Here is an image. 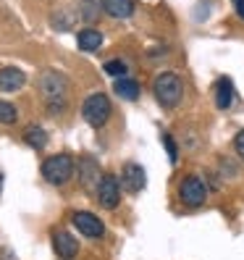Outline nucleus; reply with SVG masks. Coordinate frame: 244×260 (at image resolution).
<instances>
[{
	"label": "nucleus",
	"instance_id": "nucleus-1",
	"mask_svg": "<svg viewBox=\"0 0 244 260\" xmlns=\"http://www.w3.org/2000/svg\"><path fill=\"white\" fill-rule=\"evenodd\" d=\"M66 89H68V79L60 71L48 69L40 76V92L45 98V111L50 116H60L66 111Z\"/></svg>",
	"mask_w": 244,
	"mask_h": 260
},
{
	"label": "nucleus",
	"instance_id": "nucleus-2",
	"mask_svg": "<svg viewBox=\"0 0 244 260\" xmlns=\"http://www.w3.org/2000/svg\"><path fill=\"white\" fill-rule=\"evenodd\" d=\"M152 92H155V100L163 105V108H176L184 98V82L181 76L173 74V71H163L155 76L152 82Z\"/></svg>",
	"mask_w": 244,
	"mask_h": 260
},
{
	"label": "nucleus",
	"instance_id": "nucleus-3",
	"mask_svg": "<svg viewBox=\"0 0 244 260\" xmlns=\"http://www.w3.org/2000/svg\"><path fill=\"white\" fill-rule=\"evenodd\" d=\"M74 171H76V163L68 152H55V155L42 160V176L48 184H55V187L66 184V181H71Z\"/></svg>",
	"mask_w": 244,
	"mask_h": 260
},
{
	"label": "nucleus",
	"instance_id": "nucleus-4",
	"mask_svg": "<svg viewBox=\"0 0 244 260\" xmlns=\"http://www.w3.org/2000/svg\"><path fill=\"white\" fill-rule=\"evenodd\" d=\"M113 113V105H111V98L108 95H102V92H95V95H89L82 105V116L84 121L92 129H102L105 124H108V118Z\"/></svg>",
	"mask_w": 244,
	"mask_h": 260
},
{
	"label": "nucleus",
	"instance_id": "nucleus-5",
	"mask_svg": "<svg viewBox=\"0 0 244 260\" xmlns=\"http://www.w3.org/2000/svg\"><path fill=\"white\" fill-rule=\"evenodd\" d=\"M179 200L187 208H202L207 200V184L202 176L197 174H187L179 184Z\"/></svg>",
	"mask_w": 244,
	"mask_h": 260
},
{
	"label": "nucleus",
	"instance_id": "nucleus-6",
	"mask_svg": "<svg viewBox=\"0 0 244 260\" xmlns=\"http://www.w3.org/2000/svg\"><path fill=\"white\" fill-rule=\"evenodd\" d=\"M97 200L102 208H108V210H116L118 203H121V181L116 174H102L100 181H97Z\"/></svg>",
	"mask_w": 244,
	"mask_h": 260
},
{
	"label": "nucleus",
	"instance_id": "nucleus-7",
	"mask_svg": "<svg viewBox=\"0 0 244 260\" xmlns=\"http://www.w3.org/2000/svg\"><path fill=\"white\" fill-rule=\"evenodd\" d=\"M71 223L79 229V234H84V237H89V239H100V237H105V223L95 216V213L79 210V213H74Z\"/></svg>",
	"mask_w": 244,
	"mask_h": 260
},
{
	"label": "nucleus",
	"instance_id": "nucleus-8",
	"mask_svg": "<svg viewBox=\"0 0 244 260\" xmlns=\"http://www.w3.org/2000/svg\"><path fill=\"white\" fill-rule=\"evenodd\" d=\"M121 187H124L126 192H142L147 187V174H145V168L140 163H126L124 166V171H121Z\"/></svg>",
	"mask_w": 244,
	"mask_h": 260
},
{
	"label": "nucleus",
	"instance_id": "nucleus-9",
	"mask_svg": "<svg viewBox=\"0 0 244 260\" xmlns=\"http://www.w3.org/2000/svg\"><path fill=\"white\" fill-rule=\"evenodd\" d=\"M53 250L60 260H74L76 255H79V242H76L74 234L58 229V232H53Z\"/></svg>",
	"mask_w": 244,
	"mask_h": 260
},
{
	"label": "nucleus",
	"instance_id": "nucleus-10",
	"mask_svg": "<svg viewBox=\"0 0 244 260\" xmlns=\"http://www.w3.org/2000/svg\"><path fill=\"white\" fill-rule=\"evenodd\" d=\"M100 11H105L111 19H131L134 11H136V3L134 0H100Z\"/></svg>",
	"mask_w": 244,
	"mask_h": 260
},
{
	"label": "nucleus",
	"instance_id": "nucleus-11",
	"mask_svg": "<svg viewBox=\"0 0 244 260\" xmlns=\"http://www.w3.org/2000/svg\"><path fill=\"white\" fill-rule=\"evenodd\" d=\"M26 84V74L16 66H6L0 69V92H19Z\"/></svg>",
	"mask_w": 244,
	"mask_h": 260
},
{
	"label": "nucleus",
	"instance_id": "nucleus-12",
	"mask_svg": "<svg viewBox=\"0 0 244 260\" xmlns=\"http://www.w3.org/2000/svg\"><path fill=\"white\" fill-rule=\"evenodd\" d=\"M236 100V89H234V82L231 76H221V79L216 82V105L221 111H228Z\"/></svg>",
	"mask_w": 244,
	"mask_h": 260
},
{
	"label": "nucleus",
	"instance_id": "nucleus-13",
	"mask_svg": "<svg viewBox=\"0 0 244 260\" xmlns=\"http://www.w3.org/2000/svg\"><path fill=\"white\" fill-rule=\"evenodd\" d=\"M100 166L95 158H82V166H79V181H82V187L87 189H95L97 187V181H100Z\"/></svg>",
	"mask_w": 244,
	"mask_h": 260
},
{
	"label": "nucleus",
	"instance_id": "nucleus-14",
	"mask_svg": "<svg viewBox=\"0 0 244 260\" xmlns=\"http://www.w3.org/2000/svg\"><path fill=\"white\" fill-rule=\"evenodd\" d=\"M113 92L118 98H124V100H140L142 95V87L136 79H129V76H118V79L113 82Z\"/></svg>",
	"mask_w": 244,
	"mask_h": 260
},
{
	"label": "nucleus",
	"instance_id": "nucleus-15",
	"mask_svg": "<svg viewBox=\"0 0 244 260\" xmlns=\"http://www.w3.org/2000/svg\"><path fill=\"white\" fill-rule=\"evenodd\" d=\"M76 45H79V50H84V53H95V50L102 48V35L97 32V29L87 26L76 35Z\"/></svg>",
	"mask_w": 244,
	"mask_h": 260
},
{
	"label": "nucleus",
	"instance_id": "nucleus-16",
	"mask_svg": "<svg viewBox=\"0 0 244 260\" xmlns=\"http://www.w3.org/2000/svg\"><path fill=\"white\" fill-rule=\"evenodd\" d=\"M24 142L29 147H34V150H42L45 145H48V132H45L42 126H37V124H32V126H26V132H24Z\"/></svg>",
	"mask_w": 244,
	"mask_h": 260
},
{
	"label": "nucleus",
	"instance_id": "nucleus-17",
	"mask_svg": "<svg viewBox=\"0 0 244 260\" xmlns=\"http://www.w3.org/2000/svg\"><path fill=\"white\" fill-rule=\"evenodd\" d=\"M79 16L84 19V21H97V16H100V6H97V0H82L79 3Z\"/></svg>",
	"mask_w": 244,
	"mask_h": 260
},
{
	"label": "nucleus",
	"instance_id": "nucleus-18",
	"mask_svg": "<svg viewBox=\"0 0 244 260\" xmlns=\"http://www.w3.org/2000/svg\"><path fill=\"white\" fill-rule=\"evenodd\" d=\"M50 24H53V29H58V32H66V29L74 26V13L71 11H55Z\"/></svg>",
	"mask_w": 244,
	"mask_h": 260
},
{
	"label": "nucleus",
	"instance_id": "nucleus-19",
	"mask_svg": "<svg viewBox=\"0 0 244 260\" xmlns=\"http://www.w3.org/2000/svg\"><path fill=\"white\" fill-rule=\"evenodd\" d=\"M16 118H19V113H16V105L8 103V100H0V124L11 126V124H16Z\"/></svg>",
	"mask_w": 244,
	"mask_h": 260
},
{
	"label": "nucleus",
	"instance_id": "nucleus-20",
	"mask_svg": "<svg viewBox=\"0 0 244 260\" xmlns=\"http://www.w3.org/2000/svg\"><path fill=\"white\" fill-rule=\"evenodd\" d=\"M126 71H129V66L124 63V60H118V58H113V60H108L105 63V74H111V76H126Z\"/></svg>",
	"mask_w": 244,
	"mask_h": 260
},
{
	"label": "nucleus",
	"instance_id": "nucleus-21",
	"mask_svg": "<svg viewBox=\"0 0 244 260\" xmlns=\"http://www.w3.org/2000/svg\"><path fill=\"white\" fill-rule=\"evenodd\" d=\"M163 142H165V150H168V158H171V163H176V158H179V150H176V140L168 134V132H163Z\"/></svg>",
	"mask_w": 244,
	"mask_h": 260
},
{
	"label": "nucleus",
	"instance_id": "nucleus-22",
	"mask_svg": "<svg viewBox=\"0 0 244 260\" xmlns=\"http://www.w3.org/2000/svg\"><path fill=\"white\" fill-rule=\"evenodd\" d=\"M234 152L244 160V129H241V132H236V137H234Z\"/></svg>",
	"mask_w": 244,
	"mask_h": 260
},
{
	"label": "nucleus",
	"instance_id": "nucleus-23",
	"mask_svg": "<svg viewBox=\"0 0 244 260\" xmlns=\"http://www.w3.org/2000/svg\"><path fill=\"white\" fill-rule=\"evenodd\" d=\"M231 3H234V8H236V16L244 21V0H231Z\"/></svg>",
	"mask_w": 244,
	"mask_h": 260
},
{
	"label": "nucleus",
	"instance_id": "nucleus-24",
	"mask_svg": "<svg viewBox=\"0 0 244 260\" xmlns=\"http://www.w3.org/2000/svg\"><path fill=\"white\" fill-rule=\"evenodd\" d=\"M0 260H19L13 255V250H0Z\"/></svg>",
	"mask_w": 244,
	"mask_h": 260
},
{
	"label": "nucleus",
	"instance_id": "nucleus-25",
	"mask_svg": "<svg viewBox=\"0 0 244 260\" xmlns=\"http://www.w3.org/2000/svg\"><path fill=\"white\" fill-rule=\"evenodd\" d=\"M3 184H6V176H3V171H0V192H3Z\"/></svg>",
	"mask_w": 244,
	"mask_h": 260
}]
</instances>
